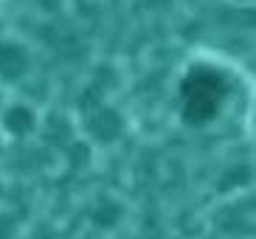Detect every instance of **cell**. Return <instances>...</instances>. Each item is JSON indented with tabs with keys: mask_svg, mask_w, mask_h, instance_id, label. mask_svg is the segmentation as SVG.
Returning <instances> with one entry per match:
<instances>
[{
	"mask_svg": "<svg viewBox=\"0 0 256 239\" xmlns=\"http://www.w3.org/2000/svg\"><path fill=\"white\" fill-rule=\"evenodd\" d=\"M228 93V82L222 74L211 68H197L183 82V98H186V124H206L217 116L220 104Z\"/></svg>",
	"mask_w": 256,
	"mask_h": 239,
	"instance_id": "cell-1",
	"label": "cell"
},
{
	"mask_svg": "<svg viewBox=\"0 0 256 239\" xmlns=\"http://www.w3.org/2000/svg\"><path fill=\"white\" fill-rule=\"evenodd\" d=\"M26 70H28V54H26L23 45H0V76L6 82H17Z\"/></svg>",
	"mask_w": 256,
	"mask_h": 239,
	"instance_id": "cell-2",
	"label": "cell"
},
{
	"mask_svg": "<svg viewBox=\"0 0 256 239\" xmlns=\"http://www.w3.org/2000/svg\"><path fill=\"white\" fill-rule=\"evenodd\" d=\"M88 130H90L93 138H98V141H116L121 135V130H124V124H121V116L116 110H107V107H98L96 112H93V118L88 121Z\"/></svg>",
	"mask_w": 256,
	"mask_h": 239,
	"instance_id": "cell-3",
	"label": "cell"
},
{
	"mask_svg": "<svg viewBox=\"0 0 256 239\" xmlns=\"http://www.w3.org/2000/svg\"><path fill=\"white\" fill-rule=\"evenodd\" d=\"M3 124H6L8 132L26 135V132H31V130H34V112H31L28 107H12V110L6 112Z\"/></svg>",
	"mask_w": 256,
	"mask_h": 239,
	"instance_id": "cell-4",
	"label": "cell"
},
{
	"mask_svg": "<svg viewBox=\"0 0 256 239\" xmlns=\"http://www.w3.org/2000/svg\"><path fill=\"white\" fill-rule=\"evenodd\" d=\"M118 220H121L118 202H102L96 208V214H93V222H96L98 228H113V225H118Z\"/></svg>",
	"mask_w": 256,
	"mask_h": 239,
	"instance_id": "cell-5",
	"label": "cell"
},
{
	"mask_svg": "<svg viewBox=\"0 0 256 239\" xmlns=\"http://www.w3.org/2000/svg\"><path fill=\"white\" fill-rule=\"evenodd\" d=\"M68 155H70V164H74V166H82V164H88L90 150H88L84 144H74V146L68 150Z\"/></svg>",
	"mask_w": 256,
	"mask_h": 239,
	"instance_id": "cell-6",
	"label": "cell"
},
{
	"mask_svg": "<svg viewBox=\"0 0 256 239\" xmlns=\"http://www.w3.org/2000/svg\"><path fill=\"white\" fill-rule=\"evenodd\" d=\"M248 180V169L245 166H240V172H231L228 178H222V186L220 188H231V186H242Z\"/></svg>",
	"mask_w": 256,
	"mask_h": 239,
	"instance_id": "cell-7",
	"label": "cell"
},
{
	"mask_svg": "<svg viewBox=\"0 0 256 239\" xmlns=\"http://www.w3.org/2000/svg\"><path fill=\"white\" fill-rule=\"evenodd\" d=\"M96 98H98V90H96V88H90V90H88V93H84L82 98H79V107H84V110H88V107H93V104H96Z\"/></svg>",
	"mask_w": 256,
	"mask_h": 239,
	"instance_id": "cell-8",
	"label": "cell"
}]
</instances>
